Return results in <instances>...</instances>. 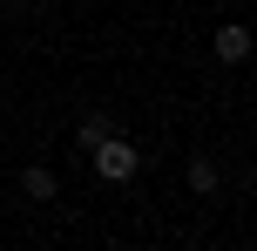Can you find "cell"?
Here are the masks:
<instances>
[{
    "label": "cell",
    "instance_id": "1",
    "mask_svg": "<svg viewBox=\"0 0 257 251\" xmlns=\"http://www.w3.org/2000/svg\"><path fill=\"white\" fill-rule=\"evenodd\" d=\"M88 156H95V170H102V184H128V177H136V149H128L122 136H102Z\"/></svg>",
    "mask_w": 257,
    "mask_h": 251
},
{
    "label": "cell",
    "instance_id": "2",
    "mask_svg": "<svg viewBox=\"0 0 257 251\" xmlns=\"http://www.w3.org/2000/svg\"><path fill=\"white\" fill-rule=\"evenodd\" d=\"M217 54H223V61H244V54H250V34H244V27H217Z\"/></svg>",
    "mask_w": 257,
    "mask_h": 251
},
{
    "label": "cell",
    "instance_id": "3",
    "mask_svg": "<svg viewBox=\"0 0 257 251\" xmlns=\"http://www.w3.org/2000/svg\"><path fill=\"white\" fill-rule=\"evenodd\" d=\"M21 190H27L34 204H48V197H54V177H48V170H21Z\"/></svg>",
    "mask_w": 257,
    "mask_h": 251
},
{
    "label": "cell",
    "instance_id": "4",
    "mask_svg": "<svg viewBox=\"0 0 257 251\" xmlns=\"http://www.w3.org/2000/svg\"><path fill=\"white\" fill-rule=\"evenodd\" d=\"M102 136H115V122H108V116H88V122H81V149H95Z\"/></svg>",
    "mask_w": 257,
    "mask_h": 251
},
{
    "label": "cell",
    "instance_id": "5",
    "mask_svg": "<svg viewBox=\"0 0 257 251\" xmlns=\"http://www.w3.org/2000/svg\"><path fill=\"white\" fill-rule=\"evenodd\" d=\"M190 190H203V197H210V190H217V170H210V163H203V156H196V163H190Z\"/></svg>",
    "mask_w": 257,
    "mask_h": 251
}]
</instances>
